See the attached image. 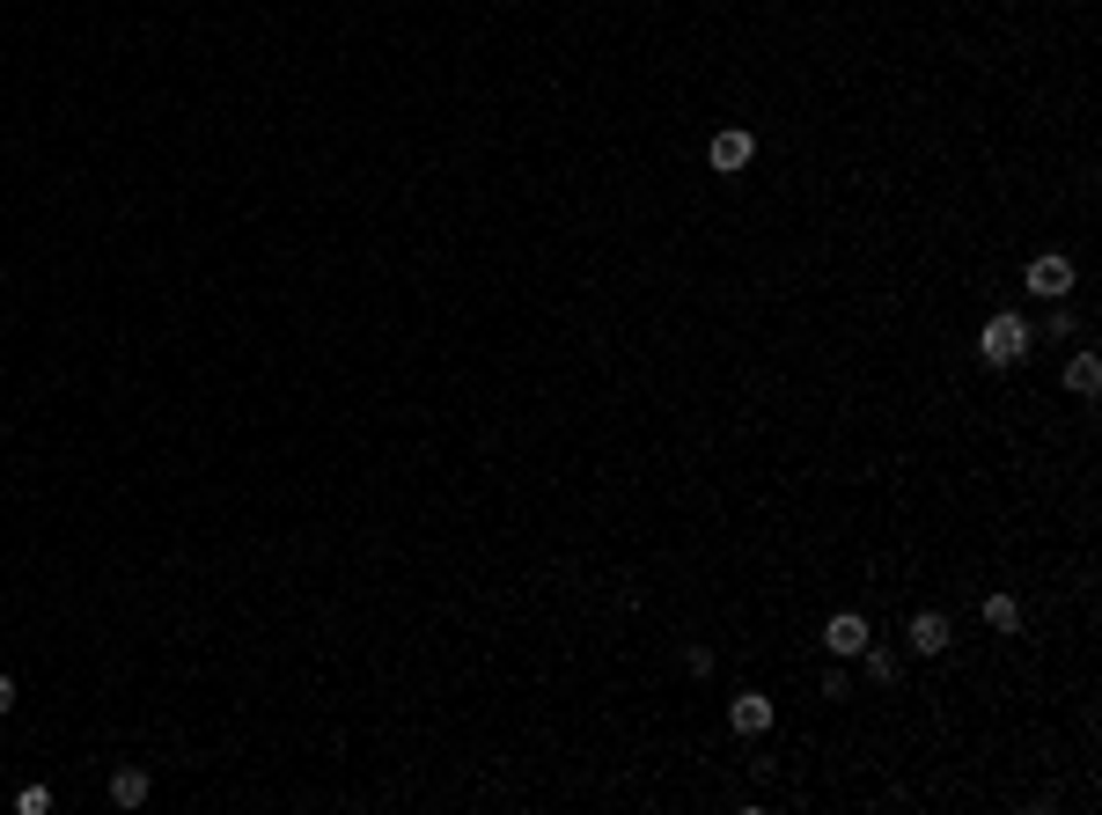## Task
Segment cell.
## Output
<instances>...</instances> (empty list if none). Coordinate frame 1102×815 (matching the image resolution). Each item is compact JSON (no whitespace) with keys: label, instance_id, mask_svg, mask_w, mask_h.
<instances>
[{"label":"cell","instance_id":"1","mask_svg":"<svg viewBox=\"0 0 1102 815\" xmlns=\"http://www.w3.org/2000/svg\"><path fill=\"white\" fill-rule=\"evenodd\" d=\"M1022 353H1029V324H1022L1014 309H1000V316L978 331V361H985V367H1014Z\"/></svg>","mask_w":1102,"mask_h":815},{"label":"cell","instance_id":"2","mask_svg":"<svg viewBox=\"0 0 1102 815\" xmlns=\"http://www.w3.org/2000/svg\"><path fill=\"white\" fill-rule=\"evenodd\" d=\"M750 154H757V140H750L742 125H728V133H713V140H705V162H713L721 177H735V170H750Z\"/></svg>","mask_w":1102,"mask_h":815},{"label":"cell","instance_id":"3","mask_svg":"<svg viewBox=\"0 0 1102 815\" xmlns=\"http://www.w3.org/2000/svg\"><path fill=\"white\" fill-rule=\"evenodd\" d=\"M860 647H867V617H860V610H838V617L824 625V654H838V662H853Z\"/></svg>","mask_w":1102,"mask_h":815},{"label":"cell","instance_id":"4","mask_svg":"<svg viewBox=\"0 0 1102 815\" xmlns=\"http://www.w3.org/2000/svg\"><path fill=\"white\" fill-rule=\"evenodd\" d=\"M1029 294H1043V302L1073 294V258H1059V250H1051V258H1037V265H1029Z\"/></svg>","mask_w":1102,"mask_h":815},{"label":"cell","instance_id":"5","mask_svg":"<svg viewBox=\"0 0 1102 815\" xmlns=\"http://www.w3.org/2000/svg\"><path fill=\"white\" fill-rule=\"evenodd\" d=\"M728 727H735V735H765V727H772V698L765 691L728 698Z\"/></svg>","mask_w":1102,"mask_h":815},{"label":"cell","instance_id":"6","mask_svg":"<svg viewBox=\"0 0 1102 815\" xmlns=\"http://www.w3.org/2000/svg\"><path fill=\"white\" fill-rule=\"evenodd\" d=\"M912 654H926V662H941V654H949V617L918 610V617H912Z\"/></svg>","mask_w":1102,"mask_h":815},{"label":"cell","instance_id":"7","mask_svg":"<svg viewBox=\"0 0 1102 815\" xmlns=\"http://www.w3.org/2000/svg\"><path fill=\"white\" fill-rule=\"evenodd\" d=\"M111 801H118V808H140V801H148V772H140V764H118V772H111Z\"/></svg>","mask_w":1102,"mask_h":815},{"label":"cell","instance_id":"8","mask_svg":"<svg viewBox=\"0 0 1102 815\" xmlns=\"http://www.w3.org/2000/svg\"><path fill=\"white\" fill-rule=\"evenodd\" d=\"M1066 390L1073 397H1095L1102 390V361H1095V353H1073V361H1066Z\"/></svg>","mask_w":1102,"mask_h":815},{"label":"cell","instance_id":"9","mask_svg":"<svg viewBox=\"0 0 1102 815\" xmlns=\"http://www.w3.org/2000/svg\"><path fill=\"white\" fill-rule=\"evenodd\" d=\"M985 625H992V632H1014V625H1022V603H1014V595H985Z\"/></svg>","mask_w":1102,"mask_h":815},{"label":"cell","instance_id":"10","mask_svg":"<svg viewBox=\"0 0 1102 815\" xmlns=\"http://www.w3.org/2000/svg\"><path fill=\"white\" fill-rule=\"evenodd\" d=\"M15 808H23V815H45V808H52V793H45V786H23V793H15Z\"/></svg>","mask_w":1102,"mask_h":815},{"label":"cell","instance_id":"11","mask_svg":"<svg viewBox=\"0 0 1102 815\" xmlns=\"http://www.w3.org/2000/svg\"><path fill=\"white\" fill-rule=\"evenodd\" d=\"M860 654H867V647H860ZM867 676H875V684H897V662H889L882 647H875V654H867Z\"/></svg>","mask_w":1102,"mask_h":815},{"label":"cell","instance_id":"12","mask_svg":"<svg viewBox=\"0 0 1102 815\" xmlns=\"http://www.w3.org/2000/svg\"><path fill=\"white\" fill-rule=\"evenodd\" d=\"M0 713H15V684L8 676H0Z\"/></svg>","mask_w":1102,"mask_h":815}]
</instances>
